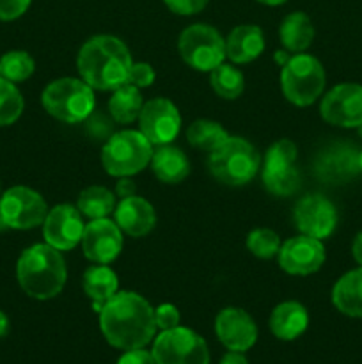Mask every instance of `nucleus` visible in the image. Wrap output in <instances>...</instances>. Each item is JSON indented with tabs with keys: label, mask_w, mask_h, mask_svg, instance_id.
<instances>
[{
	"label": "nucleus",
	"mask_w": 362,
	"mask_h": 364,
	"mask_svg": "<svg viewBox=\"0 0 362 364\" xmlns=\"http://www.w3.org/2000/svg\"><path fill=\"white\" fill-rule=\"evenodd\" d=\"M361 169H362V149H361Z\"/></svg>",
	"instance_id": "obj_47"
},
{
	"label": "nucleus",
	"mask_w": 362,
	"mask_h": 364,
	"mask_svg": "<svg viewBox=\"0 0 362 364\" xmlns=\"http://www.w3.org/2000/svg\"><path fill=\"white\" fill-rule=\"evenodd\" d=\"M247 249L258 258L270 259L279 255L280 238L275 231L268 230V228H259V230L248 233Z\"/></svg>",
	"instance_id": "obj_33"
},
{
	"label": "nucleus",
	"mask_w": 362,
	"mask_h": 364,
	"mask_svg": "<svg viewBox=\"0 0 362 364\" xmlns=\"http://www.w3.org/2000/svg\"><path fill=\"white\" fill-rule=\"evenodd\" d=\"M35 70L34 59L23 50H13L0 57V77L18 84L25 82Z\"/></svg>",
	"instance_id": "obj_31"
},
{
	"label": "nucleus",
	"mask_w": 362,
	"mask_h": 364,
	"mask_svg": "<svg viewBox=\"0 0 362 364\" xmlns=\"http://www.w3.org/2000/svg\"><path fill=\"white\" fill-rule=\"evenodd\" d=\"M227 137H229V134L224 130L222 124L209 119L194 121L187 130V139L190 146L209 153L215 148H219Z\"/></svg>",
	"instance_id": "obj_29"
},
{
	"label": "nucleus",
	"mask_w": 362,
	"mask_h": 364,
	"mask_svg": "<svg viewBox=\"0 0 362 364\" xmlns=\"http://www.w3.org/2000/svg\"><path fill=\"white\" fill-rule=\"evenodd\" d=\"M290 59L291 55H287V52H275V63L280 64V66H284Z\"/></svg>",
	"instance_id": "obj_44"
},
{
	"label": "nucleus",
	"mask_w": 362,
	"mask_h": 364,
	"mask_svg": "<svg viewBox=\"0 0 362 364\" xmlns=\"http://www.w3.org/2000/svg\"><path fill=\"white\" fill-rule=\"evenodd\" d=\"M209 73H212L209 75V82H212V87L215 89L216 95L226 100H236L238 96H241L245 82L240 70H236L231 64L222 63Z\"/></svg>",
	"instance_id": "obj_30"
},
{
	"label": "nucleus",
	"mask_w": 362,
	"mask_h": 364,
	"mask_svg": "<svg viewBox=\"0 0 362 364\" xmlns=\"http://www.w3.org/2000/svg\"><path fill=\"white\" fill-rule=\"evenodd\" d=\"M151 169L160 181L169 185L181 183L190 173V162L181 149L174 146H160L151 156Z\"/></svg>",
	"instance_id": "obj_23"
},
{
	"label": "nucleus",
	"mask_w": 362,
	"mask_h": 364,
	"mask_svg": "<svg viewBox=\"0 0 362 364\" xmlns=\"http://www.w3.org/2000/svg\"><path fill=\"white\" fill-rule=\"evenodd\" d=\"M142 96L138 87L131 84H124L114 89V95L109 100V112L116 123L128 124L138 119L142 112Z\"/></svg>",
	"instance_id": "obj_26"
},
{
	"label": "nucleus",
	"mask_w": 362,
	"mask_h": 364,
	"mask_svg": "<svg viewBox=\"0 0 362 364\" xmlns=\"http://www.w3.org/2000/svg\"><path fill=\"white\" fill-rule=\"evenodd\" d=\"M46 203L39 192L28 187H11L0 198V219L11 230H32L45 223Z\"/></svg>",
	"instance_id": "obj_10"
},
{
	"label": "nucleus",
	"mask_w": 362,
	"mask_h": 364,
	"mask_svg": "<svg viewBox=\"0 0 362 364\" xmlns=\"http://www.w3.org/2000/svg\"><path fill=\"white\" fill-rule=\"evenodd\" d=\"M265 50V36L258 25H240L226 39V57L236 64L258 59Z\"/></svg>",
	"instance_id": "obj_20"
},
{
	"label": "nucleus",
	"mask_w": 362,
	"mask_h": 364,
	"mask_svg": "<svg viewBox=\"0 0 362 364\" xmlns=\"http://www.w3.org/2000/svg\"><path fill=\"white\" fill-rule=\"evenodd\" d=\"M156 364H209L206 341L187 327L162 331L151 350Z\"/></svg>",
	"instance_id": "obj_9"
},
{
	"label": "nucleus",
	"mask_w": 362,
	"mask_h": 364,
	"mask_svg": "<svg viewBox=\"0 0 362 364\" xmlns=\"http://www.w3.org/2000/svg\"><path fill=\"white\" fill-rule=\"evenodd\" d=\"M23 107V96L16 85L0 77V127H7L20 119Z\"/></svg>",
	"instance_id": "obj_32"
},
{
	"label": "nucleus",
	"mask_w": 362,
	"mask_h": 364,
	"mask_svg": "<svg viewBox=\"0 0 362 364\" xmlns=\"http://www.w3.org/2000/svg\"><path fill=\"white\" fill-rule=\"evenodd\" d=\"M114 217H116V224L119 226V230L133 238L146 237L148 233H151L156 224V213L153 205L138 196L121 199L119 205L114 210Z\"/></svg>",
	"instance_id": "obj_19"
},
{
	"label": "nucleus",
	"mask_w": 362,
	"mask_h": 364,
	"mask_svg": "<svg viewBox=\"0 0 362 364\" xmlns=\"http://www.w3.org/2000/svg\"><path fill=\"white\" fill-rule=\"evenodd\" d=\"M358 134H361V137H362V124H361V127H358Z\"/></svg>",
	"instance_id": "obj_46"
},
{
	"label": "nucleus",
	"mask_w": 362,
	"mask_h": 364,
	"mask_svg": "<svg viewBox=\"0 0 362 364\" xmlns=\"http://www.w3.org/2000/svg\"><path fill=\"white\" fill-rule=\"evenodd\" d=\"M141 134L155 146L170 144L181 128L180 110L170 100L153 98L144 103L138 116Z\"/></svg>",
	"instance_id": "obj_13"
},
{
	"label": "nucleus",
	"mask_w": 362,
	"mask_h": 364,
	"mask_svg": "<svg viewBox=\"0 0 362 364\" xmlns=\"http://www.w3.org/2000/svg\"><path fill=\"white\" fill-rule=\"evenodd\" d=\"M31 6V0H0V20L13 21L25 14Z\"/></svg>",
	"instance_id": "obj_38"
},
{
	"label": "nucleus",
	"mask_w": 362,
	"mask_h": 364,
	"mask_svg": "<svg viewBox=\"0 0 362 364\" xmlns=\"http://www.w3.org/2000/svg\"><path fill=\"white\" fill-rule=\"evenodd\" d=\"M293 220L302 235L323 240V238H329L336 230L337 210L325 196L309 194L298 199L295 205Z\"/></svg>",
	"instance_id": "obj_14"
},
{
	"label": "nucleus",
	"mask_w": 362,
	"mask_h": 364,
	"mask_svg": "<svg viewBox=\"0 0 362 364\" xmlns=\"http://www.w3.org/2000/svg\"><path fill=\"white\" fill-rule=\"evenodd\" d=\"M279 267L291 276H309L325 263V247L318 238L300 235L284 242L279 249Z\"/></svg>",
	"instance_id": "obj_15"
},
{
	"label": "nucleus",
	"mask_w": 362,
	"mask_h": 364,
	"mask_svg": "<svg viewBox=\"0 0 362 364\" xmlns=\"http://www.w3.org/2000/svg\"><path fill=\"white\" fill-rule=\"evenodd\" d=\"M2 226H4V224H2V219H0V230H2Z\"/></svg>",
	"instance_id": "obj_48"
},
{
	"label": "nucleus",
	"mask_w": 362,
	"mask_h": 364,
	"mask_svg": "<svg viewBox=\"0 0 362 364\" xmlns=\"http://www.w3.org/2000/svg\"><path fill=\"white\" fill-rule=\"evenodd\" d=\"M84 228L85 224L77 206L57 205L46 213L43 223V237L46 244L57 251H71L82 242Z\"/></svg>",
	"instance_id": "obj_16"
},
{
	"label": "nucleus",
	"mask_w": 362,
	"mask_h": 364,
	"mask_svg": "<svg viewBox=\"0 0 362 364\" xmlns=\"http://www.w3.org/2000/svg\"><path fill=\"white\" fill-rule=\"evenodd\" d=\"M82 288L92 301V309L99 313L105 302H109L117 294L119 281L112 269L102 265V263H96L94 267H89L85 270L84 277H82Z\"/></svg>",
	"instance_id": "obj_22"
},
{
	"label": "nucleus",
	"mask_w": 362,
	"mask_h": 364,
	"mask_svg": "<svg viewBox=\"0 0 362 364\" xmlns=\"http://www.w3.org/2000/svg\"><path fill=\"white\" fill-rule=\"evenodd\" d=\"M117 364H156L151 352L144 348H135V350H126L119 358Z\"/></svg>",
	"instance_id": "obj_39"
},
{
	"label": "nucleus",
	"mask_w": 362,
	"mask_h": 364,
	"mask_svg": "<svg viewBox=\"0 0 362 364\" xmlns=\"http://www.w3.org/2000/svg\"><path fill=\"white\" fill-rule=\"evenodd\" d=\"M133 64L130 50L116 36H94L84 43L77 57L82 80L98 91H114L128 84Z\"/></svg>",
	"instance_id": "obj_2"
},
{
	"label": "nucleus",
	"mask_w": 362,
	"mask_h": 364,
	"mask_svg": "<svg viewBox=\"0 0 362 364\" xmlns=\"http://www.w3.org/2000/svg\"><path fill=\"white\" fill-rule=\"evenodd\" d=\"M297 160V146L290 139H280L273 142L265 156V164L268 166H290Z\"/></svg>",
	"instance_id": "obj_34"
},
{
	"label": "nucleus",
	"mask_w": 362,
	"mask_h": 364,
	"mask_svg": "<svg viewBox=\"0 0 362 364\" xmlns=\"http://www.w3.org/2000/svg\"><path fill=\"white\" fill-rule=\"evenodd\" d=\"M80 244L85 258L109 265L123 249V231L110 219H94L85 224Z\"/></svg>",
	"instance_id": "obj_17"
},
{
	"label": "nucleus",
	"mask_w": 362,
	"mask_h": 364,
	"mask_svg": "<svg viewBox=\"0 0 362 364\" xmlns=\"http://www.w3.org/2000/svg\"><path fill=\"white\" fill-rule=\"evenodd\" d=\"M280 87L287 102L297 107H307L314 103L325 89V70L316 57L307 53L291 55L283 66Z\"/></svg>",
	"instance_id": "obj_7"
},
{
	"label": "nucleus",
	"mask_w": 362,
	"mask_h": 364,
	"mask_svg": "<svg viewBox=\"0 0 362 364\" xmlns=\"http://www.w3.org/2000/svg\"><path fill=\"white\" fill-rule=\"evenodd\" d=\"M220 364H248V361H247V358L243 355V352L229 350L226 355H224Z\"/></svg>",
	"instance_id": "obj_41"
},
{
	"label": "nucleus",
	"mask_w": 362,
	"mask_h": 364,
	"mask_svg": "<svg viewBox=\"0 0 362 364\" xmlns=\"http://www.w3.org/2000/svg\"><path fill=\"white\" fill-rule=\"evenodd\" d=\"M280 43L287 52L302 53L311 46L314 39V27H312L311 18L302 11L287 14L279 27Z\"/></svg>",
	"instance_id": "obj_25"
},
{
	"label": "nucleus",
	"mask_w": 362,
	"mask_h": 364,
	"mask_svg": "<svg viewBox=\"0 0 362 364\" xmlns=\"http://www.w3.org/2000/svg\"><path fill=\"white\" fill-rule=\"evenodd\" d=\"M351 255H353L355 262L362 267V231L355 237L353 245H351Z\"/></svg>",
	"instance_id": "obj_42"
},
{
	"label": "nucleus",
	"mask_w": 362,
	"mask_h": 364,
	"mask_svg": "<svg viewBox=\"0 0 362 364\" xmlns=\"http://www.w3.org/2000/svg\"><path fill=\"white\" fill-rule=\"evenodd\" d=\"M258 2L266 4V6H280V4L287 2V0H258Z\"/></svg>",
	"instance_id": "obj_45"
},
{
	"label": "nucleus",
	"mask_w": 362,
	"mask_h": 364,
	"mask_svg": "<svg viewBox=\"0 0 362 364\" xmlns=\"http://www.w3.org/2000/svg\"><path fill=\"white\" fill-rule=\"evenodd\" d=\"M153 144L137 130L114 134L102 149V164L110 176L126 178L149 166Z\"/></svg>",
	"instance_id": "obj_6"
},
{
	"label": "nucleus",
	"mask_w": 362,
	"mask_h": 364,
	"mask_svg": "<svg viewBox=\"0 0 362 364\" xmlns=\"http://www.w3.org/2000/svg\"><path fill=\"white\" fill-rule=\"evenodd\" d=\"M77 208L82 215L94 219H106L116 210V196L105 187L92 185L80 192L77 201Z\"/></svg>",
	"instance_id": "obj_28"
},
{
	"label": "nucleus",
	"mask_w": 362,
	"mask_h": 364,
	"mask_svg": "<svg viewBox=\"0 0 362 364\" xmlns=\"http://www.w3.org/2000/svg\"><path fill=\"white\" fill-rule=\"evenodd\" d=\"M309 326V313L300 302L287 301L277 306L270 316V329L279 340L291 341L305 333Z\"/></svg>",
	"instance_id": "obj_21"
},
{
	"label": "nucleus",
	"mask_w": 362,
	"mask_h": 364,
	"mask_svg": "<svg viewBox=\"0 0 362 364\" xmlns=\"http://www.w3.org/2000/svg\"><path fill=\"white\" fill-rule=\"evenodd\" d=\"M46 112L62 123H82L94 112V92L78 78H59L48 84L41 96Z\"/></svg>",
	"instance_id": "obj_5"
},
{
	"label": "nucleus",
	"mask_w": 362,
	"mask_h": 364,
	"mask_svg": "<svg viewBox=\"0 0 362 364\" xmlns=\"http://www.w3.org/2000/svg\"><path fill=\"white\" fill-rule=\"evenodd\" d=\"M177 50L181 59L190 68L197 71H212L224 63L226 41L212 25L195 23L181 32Z\"/></svg>",
	"instance_id": "obj_8"
},
{
	"label": "nucleus",
	"mask_w": 362,
	"mask_h": 364,
	"mask_svg": "<svg viewBox=\"0 0 362 364\" xmlns=\"http://www.w3.org/2000/svg\"><path fill=\"white\" fill-rule=\"evenodd\" d=\"M9 333V318L4 311H0V338H4Z\"/></svg>",
	"instance_id": "obj_43"
},
{
	"label": "nucleus",
	"mask_w": 362,
	"mask_h": 364,
	"mask_svg": "<svg viewBox=\"0 0 362 364\" xmlns=\"http://www.w3.org/2000/svg\"><path fill=\"white\" fill-rule=\"evenodd\" d=\"M261 156L258 149L241 137H227L219 148L209 153V173L220 183L229 187L247 185L258 174Z\"/></svg>",
	"instance_id": "obj_4"
},
{
	"label": "nucleus",
	"mask_w": 362,
	"mask_h": 364,
	"mask_svg": "<svg viewBox=\"0 0 362 364\" xmlns=\"http://www.w3.org/2000/svg\"><path fill=\"white\" fill-rule=\"evenodd\" d=\"M135 192H137V185L133 183V180H130V176L121 178V180L117 181L116 194L119 196L121 199L131 198V196H135Z\"/></svg>",
	"instance_id": "obj_40"
},
{
	"label": "nucleus",
	"mask_w": 362,
	"mask_h": 364,
	"mask_svg": "<svg viewBox=\"0 0 362 364\" xmlns=\"http://www.w3.org/2000/svg\"><path fill=\"white\" fill-rule=\"evenodd\" d=\"M319 114L334 127L358 128L362 124V85L346 82L332 87L323 96Z\"/></svg>",
	"instance_id": "obj_12"
},
{
	"label": "nucleus",
	"mask_w": 362,
	"mask_h": 364,
	"mask_svg": "<svg viewBox=\"0 0 362 364\" xmlns=\"http://www.w3.org/2000/svg\"><path fill=\"white\" fill-rule=\"evenodd\" d=\"M155 70L148 63H133L128 73V84L135 87H149L155 82Z\"/></svg>",
	"instance_id": "obj_36"
},
{
	"label": "nucleus",
	"mask_w": 362,
	"mask_h": 364,
	"mask_svg": "<svg viewBox=\"0 0 362 364\" xmlns=\"http://www.w3.org/2000/svg\"><path fill=\"white\" fill-rule=\"evenodd\" d=\"M163 2L172 13L181 14V16H190V14L201 13L208 6L209 0H163Z\"/></svg>",
	"instance_id": "obj_37"
},
{
	"label": "nucleus",
	"mask_w": 362,
	"mask_h": 364,
	"mask_svg": "<svg viewBox=\"0 0 362 364\" xmlns=\"http://www.w3.org/2000/svg\"><path fill=\"white\" fill-rule=\"evenodd\" d=\"M215 333L220 343L233 352H247L258 340V326L245 309L226 308L216 315Z\"/></svg>",
	"instance_id": "obj_18"
},
{
	"label": "nucleus",
	"mask_w": 362,
	"mask_h": 364,
	"mask_svg": "<svg viewBox=\"0 0 362 364\" xmlns=\"http://www.w3.org/2000/svg\"><path fill=\"white\" fill-rule=\"evenodd\" d=\"M312 169L322 183H348L357 178L358 173H362L361 151L350 142H332L316 155Z\"/></svg>",
	"instance_id": "obj_11"
},
{
	"label": "nucleus",
	"mask_w": 362,
	"mask_h": 364,
	"mask_svg": "<svg viewBox=\"0 0 362 364\" xmlns=\"http://www.w3.org/2000/svg\"><path fill=\"white\" fill-rule=\"evenodd\" d=\"M99 327L105 340L119 350L144 348L156 334L155 309L142 295L119 291L99 311Z\"/></svg>",
	"instance_id": "obj_1"
},
{
	"label": "nucleus",
	"mask_w": 362,
	"mask_h": 364,
	"mask_svg": "<svg viewBox=\"0 0 362 364\" xmlns=\"http://www.w3.org/2000/svg\"><path fill=\"white\" fill-rule=\"evenodd\" d=\"M261 180L266 191L273 196H279V198L293 196L300 188L302 183L300 171L297 169L295 164H290V166H268V164H263Z\"/></svg>",
	"instance_id": "obj_27"
},
{
	"label": "nucleus",
	"mask_w": 362,
	"mask_h": 364,
	"mask_svg": "<svg viewBox=\"0 0 362 364\" xmlns=\"http://www.w3.org/2000/svg\"><path fill=\"white\" fill-rule=\"evenodd\" d=\"M332 304L351 318H362V267L344 274L332 288Z\"/></svg>",
	"instance_id": "obj_24"
},
{
	"label": "nucleus",
	"mask_w": 362,
	"mask_h": 364,
	"mask_svg": "<svg viewBox=\"0 0 362 364\" xmlns=\"http://www.w3.org/2000/svg\"><path fill=\"white\" fill-rule=\"evenodd\" d=\"M155 322H156V329L169 331L180 326L181 315L180 311H177L176 306L160 304L158 308L155 309Z\"/></svg>",
	"instance_id": "obj_35"
},
{
	"label": "nucleus",
	"mask_w": 362,
	"mask_h": 364,
	"mask_svg": "<svg viewBox=\"0 0 362 364\" xmlns=\"http://www.w3.org/2000/svg\"><path fill=\"white\" fill-rule=\"evenodd\" d=\"M21 290L32 299L48 301L62 291L67 279L66 262L60 251L48 244H38L21 252L16 265Z\"/></svg>",
	"instance_id": "obj_3"
}]
</instances>
